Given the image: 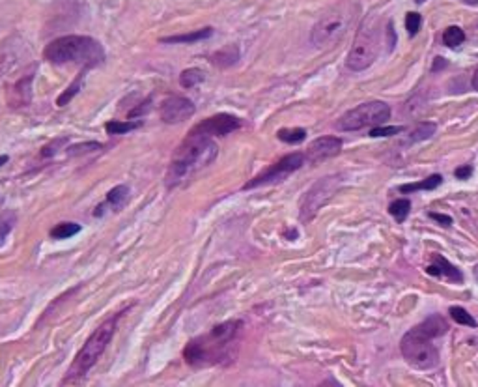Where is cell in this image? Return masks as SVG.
<instances>
[{
  "label": "cell",
  "instance_id": "cell-12",
  "mask_svg": "<svg viewBox=\"0 0 478 387\" xmlns=\"http://www.w3.org/2000/svg\"><path fill=\"white\" fill-rule=\"evenodd\" d=\"M239 128H241L239 118L232 116V114H224V112H221V114H215V116L206 118L204 122L195 125L193 131L213 139V137H224V135L232 133V131H235V129H239Z\"/></svg>",
  "mask_w": 478,
  "mask_h": 387
},
{
  "label": "cell",
  "instance_id": "cell-3",
  "mask_svg": "<svg viewBox=\"0 0 478 387\" xmlns=\"http://www.w3.org/2000/svg\"><path fill=\"white\" fill-rule=\"evenodd\" d=\"M446 330V322L441 316H430L402 337V355L415 369H434L439 363V352L432 344V339L445 335Z\"/></svg>",
  "mask_w": 478,
  "mask_h": 387
},
{
  "label": "cell",
  "instance_id": "cell-37",
  "mask_svg": "<svg viewBox=\"0 0 478 387\" xmlns=\"http://www.w3.org/2000/svg\"><path fill=\"white\" fill-rule=\"evenodd\" d=\"M8 161H10V157H8V156H0V167H2V165H6V163H8Z\"/></svg>",
  "mask_w": 478,
  "mask_h": 387
},
{
  "label": "cell",
  "instance_id": "cell-11",
  "mask_svg": "<svg viewBox=\"0 0 478 387\" xmlns=\"http://www.w3.org/2000/svg\"><path fill=\"white\" fill-rule=\"evenodd\" d=\"M195 103L182 95H170L159 107V116L165 123H182L195 114Z\"/></svg>",
  "mask_w": 478,
  "mask_h": 387
},
{
  "label": "cell",
  "instance_id": "cell-28",
  "mask_svg": "<svg viewBox=\"0 0 478 387\" xmlns=\"http://www.w3.org/2000/svg\"><path fill=\"white\" fill-rule=\"evenodd\" d=\"M451 316L454 322H458V324L469 325V327H477V320H474L463 307H451Z\"/></svg>",
  "mask_w": 478,
  "mask_h": 387
},
{
  "label": "cell",
  "instance_id": "cell-21",
  "mask_svg": "<svg viewBox=\"0 0 478 387\" xmlns=\"http://www.w3.org/2000/svg\"><path fill=\"white\" fill-rule=\"evenodd\" d=\"M83 81H84V72L78 75L75 81L71 83V86H67L66 92H62L60 95H58V100H56V105L58 107H66L69 101L75 97V95L78 94V90H81V86H83Z\"/></svg>",
  "mask_w": 478,
  "mask_h": 387
},
{
  "label": "cell",
  "instance_id": "cell-33",
  "mask_svg": "<svg viewBox=\"0 0 478 387\" xmlns=\"http://www.w3.org/2000/svg\"><path fill=\"white\" fill-rule=\"evenodd\" d=\"M430 217L435 219V221L443 224V226H449V224L452 223V219L449 217V215H441V213H430Z\"/></svg>",
  "mask_w": 478,
  "mask_h": 387
},
{
  "label": "cell",
  "instance_id": "cell-30",
  "mask_svg": "<svg viewBox=\"0 0 478 387\" xmlns=\"http://www.w3.org/2000/svg\"><path fill=\"white\" fill-rule=\"evenodd\" d=\"M101 144L100 142H84V144H75L67 150V156H78V154H86V151H94L100 150Z\"/></svg>",
  "mask_w": 478,
  "mask_h": 387
},
{
  "label": "cell",
  "instance_id": "cell-8",
  "mask_svg": "<svg viewBox=\"0 0 478 387\" xmlns=\"http://www.w3.org/2000/svg\"><path fill=\"white\" fill-rule=\"evenodd\" d=\"M340 184H342V176L334 174V176H327V178L317 179L316 184L312 185L310 189L306 191V195L303 196L299 208V219L303 223H308L316 217V213L327 204L333 195L339 191Z\"/></svg>",
  "mask_w": 478,
  "mask_h": 387
},
{
  "label": "cell",
  "instance_id": "cell-5",
  "mask_svg": "<svg viewBox=\"0 0 478 387\" xmlns=\"http://www.w3.org/2000/svg\"><path fill=\"white\" fill-rule=\"evenodd\" d=\"M120 318H122V313L112 314L111 318H107L105 322L88 337V341L84 342V346L81 348V352L77 353V358L73 359L71 367H69V370L66 372V378H64L62 383H73V381H77L78 378L86 376V372H88V370L97 363V359L103 355L107 344L112 341V335H114V331H116Z\"/></svg>",
  "mask_w": 478,
  "mask_h": 387
},
{
  "label": "cell",
  "instance_id": "cell-7",
  "mask_svg": "<svg viewBox=\"0 0 478 387\" xmlns=\"http://www.w3.org/2000/svg\"><path fill=\"white\" fill-rule=\"evenodd\" d=\"M390 118V107L383 101H368L355 107L353 111L346 112L344 116L336 122L340 131H359L364 128H376L381 125L385 120Z\"/></svg>",
  "mask_w": 478,
  "mask_h": 387
},
{
  "label": "cell",
  "instance_id": "cell-38",
  "mask_svg": "<svg viewBox=\"0 0 478 387\" xmlns=\"http://www.w3.org/2000/svg\"><path fill=\"white\" fill-rule=\"evenodd\" d=\"M463 2H467V4H478V0H463Z\"/></svg>",
  "mask_w": 478,
  "mask_h": 387
},
{
  "label": "cell",
  "instance_id": "cell-9",
  "mask_svg": "<svg viewBox=\"0 0 478 387\" xmlns=\"http://www.w3.org/2000/svg\"><path fill=\"white\" fill-rule=\"evenodd\" d=\"M350 13L344 10H334L327 15H323L312 28L310 41L317 47L336 43L346 34V28L350 25Z\"/></svg>",
  "mask_w": 478,
  "mask_h": 387
},
{
  "label": "cell",
  "instance_id": "cell-41",
  "mask_svg": "<svg viewBox=\"0 0 478 387\" xmlns=\"http://www.w3.org/2000/svg\"><path fill=\"white\" fill-rule=\"evenodd\" d=\"M0 202H2V196H0Z\"/></svg>",
  "mask_w": 478,
  "mask_h": 387
},
{
  "label": "cell",
  "instance_id": "cell-10",
  "mask_svg": "<svg viewBox=\"0 0 478 387\" xmlns=\"http://www.w3.org/2000/svg\"><path fill=\"white\" fill-rule=\"evenodd\" d=\"M305 163V156L303 154H289V156H284L280 161H277L275 165L264 170L261 174H258L256 178H252L249 184L243 185V189H254V187H260V185L267 184H277V182H282L286 179L292 172L299 170Z\"/></svg>",
  "mask_w": 478,
  "mask_h": 387
},
{
  "label": "cell",
  "instance_id": "cell-23",
  "mask_svg": "<svg viewBox=\"0 0 478 387\" xmlns=\"http://www.w3.org/2000/svg\"><path fill=\"white\" fill-rule=\"evenodd\" d=\"M277 137L286 144H299L303 140L306 139V131L301 128H294V129H280L277 133Z\"/></svg>",
  "mask_w": 478,
  "mask_h": 387
},
{
  "label": "cell",
  "instance_id": "cell-39",
  "mask_svg": "<svg viewBox=\"0 0 478 387\" xmlns=\"http://www.w3.org/2000/svg\"><path fill=\"white\" fill-rule=\"evenodd\" d=\"M474 275H477V279H478V266H477V268H474Z\"/></svg>",
  "mask_w": 478,
  "mask_h": 387
},
{
  "label": "cell",
  "instance_id": "cell-31",
  "mask_svg": "<svg viewBox=\"0 0 478 387\" xmlns=\"http://www.w3.org/2000/svg\"><path fill=\"white\" fill-rule=\"evenodd\" d=\"M67 144V139H56L55 142H50V144L43 146V150H41V157H50L55 156L56 151L60 150V146Z\"/></svg>",
  "mask_w": 478,
  "mask_h": 387
},
{
  "label": "cell",
  "instance_id": "cell-16",
  "mask_svg": "<svg viewBox=\"0 0 478 387\" xmlns=\"http://www.w3.org/2000/svg\"><path fill=\"white\" fill-rule=\"evenodd\" d=\"M239 60V49L235 45H228L223 50H219L212 56V62L219 67H228Z\"/></svg>",
  "mask_w": 478,
  "mask_h": 387
},
{
  "label": "cell",
  "instance_id": "cell-2",
  "mask_svg": "<svg viewBox=\"0 0 478 387\" xmlns=\"http://www.w3.org/2000/svg\"><path fill=\"white\" fill-rule=\"evenodd\" d=\"M217 144L213 142V139L204 137L200 133H195L191 129L187 139L174 151L172 161H170V167H168L167 172L168 189L184 184L185 179H189L200 168L207 167L217 157Z\"/></svg>",
  "mask_w": 478,
  "mask_h": 387
},
{
  "label": "cell",
  "instance_id": "cell-25",
  "mask_svg": "<svg viewBox=\"0 0 478 387\" xmlns=\"http://www.w3.org/2000/svg\"><path fill=\"white\" fill-rule=\"evenodd\" d=\"M463 39H465V34H463V30L460 27H449L443 32V41H445L446 47H458V45L463 43Z\"/></svg>",
  "mask_w": 478,
  "mask_h": 387
},
{
  "label": "cell",
  "instance_id": "cell-34",
  "mask_svg": "<svg viewBox=\"0 0 478 387\" xmlns=\"http://www.w3.org/2000/svg\"><path fill=\"white\" fill-rule=\"evenodd\" d=\"M456 178H460V179H467L471 174H473V168L471 167H460V168H456Z\"/></svg>",
  "mask_w": 478,
  "mask_h": 387
},
{
  "label": "cell",
  "instance_id": "cell-22",
  "mask_svg": "<svg viewBox=\"0 0 478 387\" xmlns=\"http://www.w3.org/2000/svg\"><path fill=\"white\" fill-rule=\"evenodd\" d=\"M409 210H411V202L407 201V198H398V201H395L389 206V213L398 223L406 221L407 215H409Z\"/></svg>",
  "mask_w": 478,
  "mask_h": 387
},
{
  "label": "cell",
  "instance_id": "cell-6",
  "mask_svg": "<svg viewBox=\"0 0 478 387\" xmlns=\"http://www.w3.org/2000/svg\"><path fill=\"white\" fill-rule=\"evenodd\" d=\"M379 49V36L376 30V25L370 21H364L361 30L357 32L353 45H351L350 55H348V67L351 72H362L376 62Z\"/></svg>",
  "mask_w": 478,
  "mask_h": 387
},
{
  "label": "cell",
  "instance_id": "cell-13",
  "mask_svg": "<svg viewBox=\"0 0 478 387\" xmlns=\"http://www.w3.org/2000/svg\"><path fill=\"white\" fill-rule=\"evenodd\" d=\"M340 150H342V140L339 137H320L308 146L305 159L310 163H320L329 157L339 156Z\"/></svg>",
  "mask_w": 478,
  "mask_h": 387
},
{
  "label": "cell",
  "instance_id": "cell-26",
  "mask_svg": "<svg viewBox=\"0 0 478 387\" xmlns=\"http://www.w3.org/2000/svg\"><path fill=\"white\" fill-rule=\"evenodd\" d=\"M128 195H129L128 185H116L114 189L109 191V195H107V202L112 204L114 208H120L123 202L128 201Z\"/></svg>",
  "mask_w": 478,
  "mask_h": 387
},
{
  "label": "cell",
  "instance_id": "cell-24",
  "mask_svg": "<svg viewBox=\"0 0 478 387\" xmlns=\"http://www.w3.org/2000/svg\"><path fill=\"white\" fill-rule=\"evenodd\" d=\"M435 133V123L432 122H421L417 128L411 131V137L409 140L411 142H421V140H428L432 135Z\"/></svg>",
  "mask_w": 478,
  "mask_h": 387
},
{
  "label": "cell",
  "instance_id": "cell-36",
  "mask_svg": "<svg viewBox=\"0 0 478 387\" xmlns=\"http://www.w3.org/2000/svg\"><path fill=\"white\" fill-rule=\"evenodd\" d=\"M473 88L478 92V69L474 72V75H473Z\"/></svg>",
  "mask_w": 478,
  "mask_h": 387
},
{
  "label": "cell",
  "instance_id": "cell-32",
  "mask_svg": "<svg viewBox=\"0 0 478 387\" xmlns=\"http://www.w3.org/2000/svg\"><path fill=\"white\" fill-rule=\"evenodd\" d=\"M404 131V128H381V125H376L370 131V137H390V135H396Z\"/></svg>",
  "mask_w": 478,
  "mask_h": 387
},
{
  "label": "cell",
  "instance_id": "cell-19",
  "mask_svg": "<svg viewBox=\"0 0 478 387\" xmlns=\"http://www.w3.org/2000/svg\"><path fill=\"white\" fill-rule=\"evenodd\" d=\"M202 81H204V73L200 72V69H196V67H189V69H185V72H182V75H179V84H182V88H195L196 84H200Z\"/></svg>",
  "mask_w": 478,
  "mask_h": 387
},
{
  "label": "cell",
  "instance_id": "cell-40",
  "mask_svg": "<svg viewBox=\"0 0 478 387\" xmlns=\"http://www.w3.org/2000/svg\"><path fill=\"white\" fill-rule=\"evenodd\" d=\"M415 2H417V4H423L424 0H415Z\"/></svg>",
  "mask_w": 478,
  "mask_h": 387
},
{
  "label": "cell",
  "instance_id": "cell-1",
  "mask_svg": "<svg viewBox=\"0 0 478 387\" xmlns=\"http://www.w3.org/2000/svg\"><path fill=\"white\" fill-rule=\"evenodd\" d=\"M243 330V322L228 320L215 325L210 333L189 341L185 346L184 358L193 369H207L215 365H228L234 361L238 348L239 333Z\"/></svg>",
  "mask_w": 478,
  "mask_h": 387
},
{
  "label": "cell",
  "instance_id": "cell-17",
  "mask_svg": "<svg viewBox=\"0 0 478 387\" xmlns=\"http://www.w3.org/2000/svg\"><path fill=\"white\" fill-rule=\"evenodd\" d=\"M441 182H443V176L434 174V176H428V178L423 179V182H417V184L400 185V191L402 193H411V191H421V189L432 191V189H435V187H439Z\"/></svg>",
  "mask_w": 478,
  "mask_h": 387
},
{
  "label": "cell",
  "instance_id": "cell-18",
  "mask_svg": "<svg viewBox=\"0 0 478 387\" xmlns=\"http://www.w3.org/2000/svg\"><path fill=\"white\" fill-rule=\"evenodd\" d=\"M78 232H81V224L60 223L50 230V238H55V240H67V238H73V236L78 234Z\"/></svg>",
  "mask_w": 478,
  "mask_h": 387
},
{
  "label": "cell",
  "instance_id": "cell-35",
  "mask_svg": "<svg viewBox=\"0 0 478 387\" xmlns=\"http://www.w3.org/2000/svg\"><path fill=\"white\" fill-rule=\"evenodd\" d=\"M445 66H446L445 58H435V64L432 66V69H434V72H439L441 67H445Z\"/></svg>",
  "mask_w": 478,
  "mask_h": 387
},
{
  "label": "cell",
  "instance_id": "cell-20",
  "mask_svg": "<svg viewBox=\"0 0 478 387\" xmlns=\"http://www.w3.org/2000/svg\"><path fill=\"white\" fill-rule=\"evenodd\" d=\"M140 125H142V122L140 120H135V122H109L105 123V131L109 135H123V133H129V131H135V129H139Z\"/></svg>",
  "mask_w": 478,
  "mask_h": 387
},
{
  "label": "cell",
  "instance_id": "cell-27",
  "mask_svg": "<svg viewBox=\"0 0 478 387\" xmlns=\"http://www.w3.org/2000/svg\"><path fill=\"white\" fill-rule=\"evenodd\" d=\"M13 224H15V213L8 212L0 215V245H4L6 238L10 236Z\"/></svg>",
  "mask_w": 478,
  "mask_h": 387
},
{
  "label": "cell",
  "instance_id": "cell-29",
  "mask_svg": "<svg viewBox=\"0 0 478 387\" xmlns=\"http://www.w3.org/2000/svg\"><path fill=\"white\" fill-rule=\"evenodd\" d=\"M421 25H423V17L418 15V13H415V11L407 13L406 28H407V32H409V36H415V34L421 30Z\"/></svg>",
  "mask_w": 478,
  "mask_h": 387
},
{
  "label": "cell",
  "instance_id": "cell-14",
  "mask_svg": "<svg viewBox=\"0 0 478 387\" xmlns=\"http://www.w3.org/2000/svg\"><path fill=\"white\" fill-rule=\"evenodd\" d=\"M428 273L434 277H445V279L452 280V283H462L463 275L460 273V269L456 266H452L449 260L434 252V264L428 266Z\"/></svg>",
  "mask_w": 478,
  "mask_h": 387
},
{
  "label": "cell",
  "instance_id": "cell-15",
  "mask_svg": "<svg viewBox=\"0 0 478 387\" xmlns=\"http://www.w3.org/2000/svg\"><path fill=\"white\" fill-rule=\"evenodd\" d=\"M213 34L212 27L200 28V30H195V32L189 34H178V36H168V38H161L163 43H196V41H202V39H207Z\"/></svg>",
  "mask_w": 478,
  "mask_h": 387
},
{
  "label": "cell",
  "instance_id": "cell-4",
  "mask_svg": "<svg viewBox=\"0 0 478 387\" xmlns=\"http://www.w3.org/2000/svg\"><path fill=\"white\" fill-rule=\"evenodd\" d=\"M45 58L53 64H77L84 69L94 67L105 60V50L100 41L88 36H64L53 39L45 47Z\"/></svg>",
  "mask_w": 478,
  "mask_h": 387
}]
</instances>
